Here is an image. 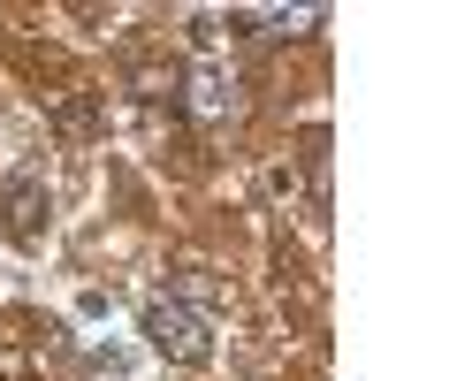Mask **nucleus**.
I'll list each match as a JSON object with an SVG mask.
<instances>
[{
  "mask_svg": "<svg viewBox=\"0 0 457 381\" xmlns=\"http://www.w3.org/2000/svg\"><path fill=\"white\" fill-rule=\"evenodd\" d=\"M137 335H145L168 366H206V359H213L206 313H191V305H176V298H153L145 313H137Z\"/></svg>",
  "mask_w": 457,
  "mask_h": 381,
  "instance_id": "1",
  "label": "nucleus"
},
{
  "mask_svg": "<svg viewBox=\"0 0 457 381\" xmlns=\"http://www.w3.org/2000/svg\"><path fill=\"white\" fill-rule=\"evenodd\" d=\"M0 236H16V244L46 236V176H8L0 183Z\"/></svg>",
  "mask_w": 457,
  "mask_h": 381,
  "instance_id": "2",
  "label": "nucleus"
},
{
  "mask_svg": "<svg viewBox=\"0 0 457 381\" xmlns=\"http://www.w3.org/2000/svg\"><path fill=\"white\" fill-rule=\"evenodd\" d=\"M183 107H191L198 122H228L237 115V77H228L221 62H198L191 77H183Z\"/></svg>",
  "mask_w": 457,
  "mask_h": 381,
  "instance_id": "3",
  "label": "nucleus"
},
{
  "mask_svg": "<svg viewBox=\"0 0 457 381\" xmlns=\"http://www.w3.org/2000/svg\"><path fill=\"white\" fill-rule=\"evenodd\" d=\"M237 23H260V38H305L320 8H267V16H237Z\"/></svg>",
  "mask_w": 457,
  "mask_h": 381,
  "instance_id": "4",
  "label": "nucleus"
},
{
  "mask_svg": "<svg viewBox=\"0 0 457 381\" xmlns=\"http://www.w3.org/2000/svg\"><path fill=\"white\" fill-rule=\"evenodd\" d=\"M54 122H62L69 137H92L99 130V100H62V107H54Z\"/></svg>",
  "mask_w": 457,
  "mask_h": 381,
  "instance_id": "5",
  "label": "nucleus"
},
{
  "mask_svg": "<svg viewBox=\"0 0 457 381\" xmlns=\"http://www.w3.org/2000/svg\"><path fill=\"white\" fill-rule=\"evenodd\" d=\"M130 92H145V100H168V92H176V69H161V62H137V69H130Z\"/></svg>",
  "mask_w": 457,
  "mask_h": 381,
  "instance_id": "6",
  "label": "nucleus"
},
{
  "mask_svg": "<svg viewBox=\"0 0 457 381\" xmlns=\"http://www.w3.org/2000/svg\"><path fill=\"white\" fill-rule=\"evenodd\" d=\"M176 290L191 298V313H198V305H213V298H221V282H213L206 267H183V282H176ZM183 298H176V305H183Z\"/></svg>",
  "mask_w": 457,
  "mask_h": 381,
  "instance_id": "7",
  "label": "nucleus"
}]
</instances>
